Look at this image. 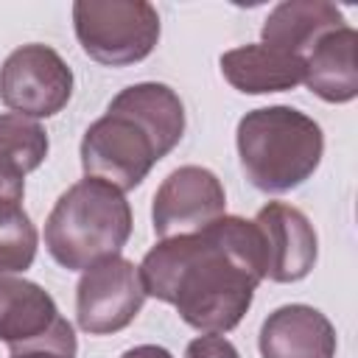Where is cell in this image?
<instances>
[{
	"label": "cell",
	"mask_w": 358,
	"mask_h": 358,
	"mask_svg": "<svg viewBox=\"0 0 358 358\" xmlns=\"http://www.w3.org/2000/svg\"><path fill=\"white\" fill-rule=\"evenodd\" d=\"M36 243H39L36 227L31 224L22 207L3 215L0 218V277L25 271L36 257Z\"/></svg>",
	"instance_id": "16"
},
{
	"label": "cell",
	"mask_w": 358,
	"mask_h": 358,
	"mask_svg": "<svg viewBox=\"0 0 358 358\" xmlns=\"http://www.w3.org/2000/svg\"><path fill=\"white\" fill-rule=\"evenodd\" d=\"M129 235L131 207L126 196L92 176L70 185L45 221V246L70 271H84L103 257L120 255Z\"/></svg>",
	"instance_id": "4"
},
{
	"label": "cell",
	"mask_w": 358,
	"mask_h": 358,
	"mask_svg": "<svg viewBox=\"0 0 358 358\" xmlns=\"http://www.w3.org/2000/svg\"><path fill=\"white\" fill-rule=\"evenodd\" d=\"M145 296L176 308L201 333H229L266 280V255L255 221L221 215L210 227L159 241L137 266Z\"/></svg>",
	"instance_id": "1"
},
{
	"label": "cell",
	"mask_w": 358,
	"mask_h": 358,
	"mask_svg": "<svg viewBox=\"0 0 358 358\" xmlns=\"http://www.w3.org/2000/svg\"><path fill=\"white\" fill-rule=\"evenodd\" d=\"M73 25L84 53L109 67L143 62L159 39V14L145 0H76Z\"/></svg>",
	"instance_id": "5"
},
{
	"label": "cell",
	"mask_w": 358,
	"mask_h": 358,
	"mask_svg": "<svg viewBox=\"0 0 358 358\" xmlns=\"http://www.w3.org/2000/svg\"><path fill=\"white\" fill-rule=\"evenodd\" d=\"M185 134V106L168 84L143 81L120 90L106 115L81 137L84 176L134 190Z\"/></svg>",
	"instance_id": "2"
},
{
	"label": "cell",
	"mask_w": 358,
	"mask_h": 358,
	"mask_svg": "<svg viewBox=\"0 0 358 358\" xmlns=\"http://www.w3.org/2000/svg\"><path fill=\"white\" fill-rule=\"evenodd\" d=\"M8 358H76V336L70 322L62 316L42 338L8 350Z\"/></svg>",
	"instance_id": "17"
},
{
	"label": "cell",
	"mask_w": 358,
	"mask_h": 358,
	"mask_svg": "<svg viewBox=\"0 0 358 358\" xmlns=\"http://www.w3.org/2000/svg\"><path fill=\"white\" fill-rule=\"evenodd\" d=\"M48 157V131L39 120L6 112L0 115V171L25 179Z\"/></svg>",
	"instance_id": "15"
},
{
	"label": "cell",
	"mask_w": 358,
	"mask_h": 358,
	"mask_svg": "<svg viewBox=\"0 0 358 358\" xmlns=\"http://www.w3.org/2000/svg\"><path fill=\"white\" fill-rule=\"evenodd\" d=\"M120 358H173L165 347H157V344H140V347H131L126 350Z\"/></svg>",
	"instance_id": "20"
},
{
	"label": "cell",
	"mask_w": 358,
	"mask_h": 358,
	"mask_svg": "<svg viewBox=\"0 0 358 358\" xmlns=\"http://www.w3.org/2000/svg\"><path fill=\"white\" fill-rule=\"evenodd\" d=\"M227 210V193L221 179L201 165H182L171 171L154 193L151 224L159 241L193 235Z\"/></svg>",
	"instance_id": "8"
},
{
	"label": "cell",
	"mask_w": 358,
	"mask_h": 358,
	"mask_svg": "<svg viewBox=\"0 0 358 358\" xmlns=\"http://www.w3.org/2000/svg\"><path fill=\"white\" fill-rule=\"evenodd\" d=\"M238 157L243 176L263 193L299 187L322 162V126L294 106L252 109L238 123Z\"/></svg>",
	"instance_id": "3"
},
{
	"label": "cell",
	"mask_w": 358,
	"mask_h": 358,
	"mask_svg": "<svg viewBox=\"0 0 358 358\" xmlns=\"http://www.w3.org/2000/svg\"><path fill=\"white\" fill-rule=\"evenodd\" d=\"M266 255V277L274 282H296L316 263V229L308 215L285 201H268L252 218Z\"/></svg>",
	"instance_id": "9"
},
{
	"label": "cell",
	"mask_w": 358,
	"mask_h": 358,
	"mask_svg": "<svg viewBox=\"0 0 358 358\" xmlns=\"http://www.w3.org/2000/svg\"><path fill=\"white\" fill-rule=\"evenodd\" d=\"M344 25V14L327 0H285L271 8L263 22V45L282 53L305 56L330 31Z\"/></svg>",
	"instance_id": "13"
},
{
	"label": "cell",
	"mask_w": 358,
	"mask_h": 358,
	"mask_svg": "<svg viewBox=\"0 0 358 358\" xmlns=\"http://www.w3.org/2000/svg\"><path fill=\"white\" fill-rule=\"evenodd\" d=\"M62 319L53 296L20 277H0V344L17 350L42 338Z\"/></svg>",
	"instance_id": "14"
},
{
	"label": "cell",
	"mask_w": 358,
	"mask_h": 358,
	"mask_svg": "<svg viewBox=\"0 0 358 358\" xmlns=\"http://www.w3.org/2000/svg\"><path fill=\"white\" fill-rule=\"evenodd\" d=\"M145 302L140 271L131 260L115 255L81 271L76 285V319L90 336H106L129 327Z\"/></svg>",
	"instance_id": "7"
},
{
	"label": "cell",
	"mask_w": 358,
	"mask_h": 358,
	"mask_svg": "<svg viewBox=\"0 0 358 358\" xmlns=\"http://www.w3.org/2000/svg\"><path fill=\"white\" fill-rule=\"evenodd\" d=\"M302 84L327 103H347L358 95V34L341 25L324 34L305 56Z\"/></svg>",
	"instance_id": "11"
},
{
	"label": "cell",
	"mask_w": 358,
	"mask_h": 358,
	"mask_svg": "<svg viewBox=\"0 0 358 358\" xmlns=\"http://www.w3.org/2000/svg\"><path fill=\"white\" fill-rule=\"evenodd\" d=\"M221 73L238 92L266 95V92H282L302 84L305 62L299 56H291L257 42V45H241L221 53Z\"/></svg>",
	"instance_id": "12"
},
{
	"label": "cell",
	"mask_w": 358,
	"mask_h": 358,
	"mask_svg": "<svg viewBox=\"0 0 358 358\" xmlns=\"http://www.w3.org/2000/svg\"><path fill=\"white\" fill-rule=\"evenodd\" d=\"M185 358H241V355H238V350L229 338L207 333V336H199L187 344Z\"/></svg>",
	"instance_id": "18"
},
{
	"label": "cell",
	"mask_w": 358,
	"mask_h": 358,
	"mask_svg": "<svg viewBox=\"0 0 358 358\" xmlns=\"http://www.w3.org/2000/svg\"><path fill=\"white\" fill-rule=\"evenodd\" d=\"M263 358H333L336 327L310 305H282L260 327Z\"/></svg>",
	"instance_id": "10"
},
{
	"label": "cell",
	"mask_w": 358,
	"mask_h": 358,
	"mask_svg": "<svg viewBox=\"0 0 358 358\" xmlns=\"http://www.w3.org/2000/svg\"><path fill=\"white\" fill-rule=\"evenodd\" d=\"M22 196H25V179L0 171V218L22 207Z\"/></svg>",
	"instance_id": "19"
},
{
	"label": "cell",
	"mask_w": 358,
	"mask_h": 358,
	"mask_svg": "<svg viewBox=\"0 0 358 358\" xmlns=\"http://www.w3.org/2000/svg\"><path fill=\"white\" fill-rule=\"evenodd\" d=\"M73 95V70L50 45H22L0 67V101L22 117H53Z\"/></svg>",
	"instance_id": "6"
}]
</instances>
